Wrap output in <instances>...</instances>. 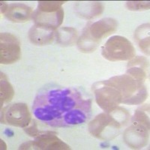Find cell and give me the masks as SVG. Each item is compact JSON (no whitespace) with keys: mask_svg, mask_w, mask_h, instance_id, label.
Instances as JSON below:
<instances>
[{"mask_svg":"<svg viewBox=\"0 0 150 150\" xmlns=\"http://www.w3.org/2000/svg\"><path fill=\"white\" fill-rule=\"evenodd\" d=\"M33 17L35 25L55 30L63 21L64 11L63 8L57 11L37 10L33 14Z\"/></svg>","mask_w":150,"mask_h":150,"instance_id":"10","label":"cell"},{"mask_svg":"<svg viewBox=\"0 0 150 150\" xmlns=\"http://www.w3.org/2000/svg\"><path fill=\"white\" fill-rule=\"evenodd\" d=\"M100 41H96L91 36L88 26L84 29L83 35L80 36L77 42L79 49L83 53H91L96 49Z\"/></svg>","mask_w":150,"mask_h":150,"instance_id":"17","label":"cell"},{"mask_svg":"<svg viewBox=\"0 0 150 150\" xmlns=\"http://www.w3.org/2000/svg\"><path fill=\"white\" fill-rule=\"evenodd\" d=\"M6 145H5V142L3 141L2 140H1V149H6Z\"/></svg>","mask_w":150,"mask_h":150,"instance_id":"25","label":"cell"},{"mask_svg":"<svg viewBox=\"0 0 150 150\" xmlns=\"http://www.w3.org/2000/svg\"><path fill=\"white\" fill-rule=\"evenodd\" d=\"M148 62L147 60L144 57H137L135 59H132L131 61L128 62V67H131V66H139V67H141V68H148Z\"/></svg>","mask_w":150,"mask_h":150,"instance_id":"23","label":"cell"},{"mask_svg":"<svg viewBox=\"0 0 150 150\" xmlns=\"http://www.w3.org/2000/svg\"><path fill=\"white\" fill-rule=\"evenodd\" d=\"M99 83L117 89L122 96V104H140L148 96L146 88L143 84L144 82L133 78L128 74L111 77L109 80Z\"/></svg>","mask_w":150,"mask_h":150,"instance_id":"2","label":"cell"},{"mask_svg":"<svg viewBox=\"0 0 150 150\" xmlns=\"http://www.w3.org/2000/svg\"><path fill=\"white\" fill-rule=\"evenodd\" d=\"M101 53L109 61H126L134 57L135 48L126 38L115 35L109 38L102 47Z\"/></svg>","mask_w":150,"mask_h":150,"instance_id":"3","label":"cell"},{"mask_svg":"<svg viewBox=\"0 0 150 150\" xmlns=\"http://www.w3.org/2000/svg\"><path fill=\"white\" fill-rule=\"evenodd\" d=\"M20 149L40 150H67L70 149L69 146L62 141L56 136V132L47 131L41 136L35 137L34 141L24 143L20 146Z\"/></svg>","mask_w":150,"mask_h":150,"instance_id":"8","label":"cell"},{"mask_svg":"<svg viewBox=\"0 0 150 150\" xmlns=\"http://www.w3.org/2000/svg\"><path fill=\"white\" fill-rule=\"evenodd\" d=\"M149 2L143 1H130L126 2V7L131 11H144L149 10L150 7Z\"/></svg>","mask_w":150,"mask_h":150,"instance_id":"21","label":"cell"},{"mask_svg":"<svg viewBox=\"0 0 150 150\" xmlns=\"http://www.w3.org/2000/svg\"><path fill=\"white\" fill-rule=\"evenodd\" d=\"M149 127L132 120V124L124 133L123 139L127 145L132 149H140L148 143Z\"/></svg>","mask_w":150,"mask_h":150,"instance_id":"9","label":"cell"},{"mask_svg":"<svg viewBox=\"0 0 150 150\" xmlns=\"http://www.w3.org/2000/svg\"><path fill=\"white\" fill-rule=\"evenodd\" d=\"M65 2L63 1H39L37 10L57 11L62 8V5Z\"/></svg>","mask_w":150,"mask_h":150,"instance_id":"19","label":"cell"},{"mask_svg":"<svg viewBox=\"0 0 150 150\" xmlns=\"http://www.w3.org/2000/svg\"><path fill=\"white\" fill-rule=\"evenodd\" d=\"M8 7V5L5 2H1V12L2 14H5V11H7Z\"/></svg>","mask_w":150,"mask_h":150,"instance_id":"24","label":"cell"},{"mask_svg":"<svg viewBox=\"0 0 150 150\" xmlns=\"http://www.w3.org/2000/svg\"><path fill=\"white\" fill-rule=\"evenodd\" d=\"M14 96V91L6 75L1 73L0 80V99H1V108L4 103L9 102L12 100Z\"/></svg>","mask_w":150,"mask_h":150,"instance_id":"18","label":"cell"},{"mask_svg":"<svg viewBox=\"0 0 150 150\" xmlns=\"http://www.w3.org/2000/svg\"><path fill=\"white\" fill-rule=\"evenodd\" d=\"M77 32L71 27L60 28L56 33V41L62 46H71L77 41Z\"/></svg>","mask_w":150,"mask_h":150,"instance_id":"16","label":"cell"},{"mask_svg":"<svg viewBox=\"0 0 150 150\" xmlns=\"http://www.w3.org/2000/svg\"><path fill=\"white\" fill-rule=\"evenodd\" d=\"M118 23L112 18H104L91 25H88L89 34L94 39L100 41L117 29Z\"/></svg>","mask_w":150,"mask_h":150,"instance_id":"11","label":"cell"},{"mask_svg":"<svg viewBox=\"0 0 150 150\" xmlns=\"http://www.w3.org/2000/svg\"><path fill=\"white\" fill-rule=\"evenodd\" d=\"M21 49L17 38L11 33L0 35V62L8 65L16 62L21 59Z\"/></svg>","mask_w":150,"mask_h":150,"instance_id":"7","label":"cell"},{"mask_svg":"<svg viewBox=\"0 0 150 150\" xmlns=\"http://www.w3.org/2000/svg\"><path fill=\"white\" fill-rule=\"evenodd\" d=\"M76 14L85 19H92L101 14L104 6L100 2H77L74 5Z\"/></svg>","mask_w":150,"mask_h":150,"instance_id":"14","label":"cell"},{"mask_svg":"<svg viewBox=\"0 0 150 150\" xmlns=\"http://www.w3.org/2000/svg\"><path fill=\"white\" fill-rule=\"evenodd\" d=\"M99 86L94 90L96 101L98 105L105 112L110 113L117 109L119 105L122 103V96L117 89L112 86L97 83Z\"/></svg>","mask_w":150,"mask_h":150,"instance_id":"6","label":"cell"},{"mask_svg":"<svg viewBox=\"0 0 150 150\" xmlns=\"http://www.w3.org/2000/svg\"><path fill=\"white\" fill-rule=\"evenodd\" d=\"M134 38L143 53L149 56V23L139 26L134 32Z\"/></svg>","mask_w":150,"mask_h":150,"instance_id":"15","label":"cell"},{"mask_svg":"<svg viewBox=\"0 0 150 150\" xmlns=\"http://www.w3.org/2000/svg\"><path fill=\"white\" fill-rule=\"evenodd\" d=\"M24 131H26V134L29 135L31 137H37L38 136H41L43 134L46 133L47 131H43L38 130L37 126V124H36L35 121V120H32V122H30V124L26 126V128H24Z\"/></svg>","mask_w":150,"mask_h":150,"instance_id":"22","label":"cell"},{"mask_svg":"<svg viewBox=\"0 0 150 150\" xmlns=\"http://www.w3.org/2000/svg\"><path fill=\"white\" fill-rule=\"evenodd\" d=\"M92 101L77 89H52L40 92L33 102L36 119L54 128L83 124L90 116Z\"/></svg>","mask_w":150,"mask_h":150,"instance_id":"1","label":"cell"},{"mask_svg":"<svg viewBox=\"0 0 150 150\" xmlns=\"http://www.w3.org/2000/svg\"><path fill=\"white\" fill-rule=\"evenodd\" d=\"M55 37V30L50 28L35 25L29 32V38L35 45H46L50 44Z\"/></svg>","mask_w":150,"mask_h":150,"instance_id":"13","label":"cell"},{"mask_svg":"<svg viewBox=\"0 0 150 150\" xmlns=\"http://www.w3.org/2000/svg\"><path fill=\"white\" fill-rule=\"evenodd\" d=\"M127 74L130 75L131 77L139 81L144 82L146 79V73L145 69L139 66H131L128 67L127 70Z\"/></svg>","mask_w":150,"mask_h":150,"instance_id":"20","label":"cell"},{"mask_svg":"<svg viewBox=\"0 0 150 150\" xmlns=\"http://www.w3.org/2000/svg\"><path fill=\"white\" fill-rule=\"evenodd\" d=\"M1 122L4 124L24 128L30 124L32 116L26 104L16 103L2 110Z\"/></svg>","mask_w":150,"mask_h":150,"instance_id":"5","label":"cell"},{"mask_svg":"<svg viewBox=\"0 0 150 150\" xmlns=\"http://www.w3.org/2000/svg\"><path fill=\"white\" fill-rule=\"evenodd\" d=\"M33 9L29 6L21 3L8 5L7 11L4 14L12 22L21 23L29 21L33 14Z\"/></svg>","mask_w":150,"mask_h":150,"instance_id":"12","label":"cell"},{"mask_svg":"<svg viewBox=\"0 0 150 150\" xmlns=\"http://www.w3.org/2000/svg\"><path fill=\"white\" fill-rule=\"evenodd\" d=\"M122 126L121 122L108 112L98 115L88 125L89 132L100 140H110L118 134Z\"/></svg>","mask_w":150,"mask_h":150,"instance_id":"4","label":"cell"}]
</instances>
